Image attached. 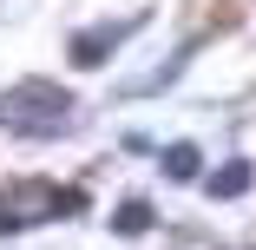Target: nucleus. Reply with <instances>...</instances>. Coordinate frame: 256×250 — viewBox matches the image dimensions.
Segmentation results:
<instances>
[{
    "label": "nucleus",
    "mask_w": 256,
    "mask_h": 250,
    "mask_svg": "<svg viewBox=\"0 0 256 250\" xmlns=\"http://www.w3.org/2000/svg\"><path fill=\"white\" fill-rule=\"evenodd\" d=\"M0 112L14 119V132H60L72 119V92L53 86V79H26V86H14L0 99Z\"/></svg>",
    "instance_id": "obj_1"
},
{
    "label": "nucleus",
    "mask_w": 256,
    "mask_h": 250,
    "mask_svg": "<svg viewBox=\"0 0 256 250\" xmlns=\"http://www.w3.org/2000/svg\"><path fill=\"white\" fill-rule=\"evenodd\" d=\"M138 27H144V14H138V20H112V27H98V33H79V40H72V66H79V73L106 66V60H112V46H125Z\"/></svg>",
    "instance_id": "obj_2"
},
{
    "label": "nucleus",
    "mask_w": 256,
    "mask_h": 250,
    "mask_svg": "<svg viewBox=\"0 0 256 250\" xmlns=\"http://www.w3.org/2000/svg\"><path fill=\"white\" fill-rule=\"evenodd\" d=\"M204 191H210V197H243V191H250V158H230V165H217L210 178H204Z\"/></svg>",
    "instance_id": "obj_3"
},
{
    "label": "nucleus",
    "mask_w": 256,
    "mask_h": 250,
    "mask_svg": "<svg viewBox=\"0 0 256 250\" xmlns=\"http://www.w3.org/2000/svg\"><path fill=\"white\" fill-rule=\"evenodd\" d=\"M112 230H118V237H138V230H151V204H144V197H125V204L112 211Z\"/></svg>",
    "instance_id": "obj_4"
},
{
    "label": "nucleus",
    "mask_w": 256,
    "mask_h": 250,
    "mask_svg": "<svg viewBox=\"0 0 256 250\" xmlns=\"http://www.w3.org/2000/svg\"><path fill=\"white\" fill-rule=\"evenodd\" d=\"M164 171H171V178H197V171H204L197 145H171V152H164Z\"/></svg>",
    "instance_id": "obj_5"
}]
</instances>
